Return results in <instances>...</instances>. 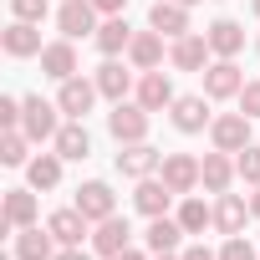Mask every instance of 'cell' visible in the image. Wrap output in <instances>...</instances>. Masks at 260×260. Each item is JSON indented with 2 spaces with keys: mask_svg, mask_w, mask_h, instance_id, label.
I'll return each mask as SVG.
<instances>
[{
  "mask_svg": "<svg viewBox=\"0 0 260 260\" xmlns=\"http://www.w3.org/2000/svg\"><path fill=\"white\" fill-rule=\"evenodd\" d=\"M148 107L143 102H112V112H107V133L117 138V148L122 143H148Z\"/></svg>",
  "mask_w": 260,
  "mask_h": 260,
  "instance_id": "1",
  "label": "cell"
},
{
  "mask_svg": "<svg viewBox=\"0 0 260 260\" xmlns=\"http://www.w3.org/2000/svg\"><path fill=\"white\" fill-rule=\"evenodd\" d=\"M56 102H46V97H21V133L31 138V143H46V138H56L61 133V122H56Z\"/></svg>",
  "mask_w": 260,
  "mask_h": 260,
  "instance_id": "2",
  "label": "cell"
},
{
  "mask_svg": "<svg viewBox=\"0 0 260 260\" xmlns=\"http://www.w3.org/2000/svg\"><path fill=\"white\" fill-rule=\"evenodd\" d=\"M199 77H204V97H209V102H230V97H240V87L250 82V77L235 67V56H219V61H209Z\"/></svg>",
  "mask_w": 260,
  "mask_h": 260,
  "instance_id": "3",
  "label": "cell"
},
{
  "mask_svg": "<svg viewBox=\"0 0 260 260\" xmlns=\"http://www.w3.org/2000/svg\"><path fill=\"white\" fill-rule=\"evenodd\" d=\"M41 219V204H36V189H6V209H0V230L16 235V230H31Z\"/></svg>",
  "mask_w": 260,
  "mask_h": 260,
  "instance_id": "4",
  "label": "cell"
},
{
  "mask_svg": "<svg viewBox=\"0 0 260 260\" xmlns=\"http://www.w3.org/2000/svg\"><path fill=\"white\" fill-rule=\"evenodd\" d=\"M250 122H255V117H245V112H224V117H214V122H209V143H214L219 153H240V148H250Z\"/></svg>",
  "mask_w": 260,
  "mask_h": 260,
  "instance_id": "5",
  "label": "cell"
},
{
  "mask_svg": "<svg viewBox=\"0 0 260 260\" xmlns=\"http://www.w3.org/2000/svg\"><path fill=\"white\" fill-rule=\"evenodd\" d=\"M164 169V153L153 148V143H122V153H117V174L122 179H148V174H158Z\"/></svg>",
  "mask_w": 260,
  "mask_h": 260,
  "instance_id": "6",
  "label": "cell"
},
{
  "mask_svg": "<svg viewBox=\"0 0 260 260\" xmlns=\"http://www.w3.org/2000/svg\"><path fill=\"white\" fill-rule=\"evenodd\" d=\"M56 26H61L67 41L97 36V6H92V0H61V6H56Z\"/></svg>",
  "mask_w": 260,
  "mask_h": 260,
  "instance_id": "7",
  "label": "cell"
},
{
  "mask_svg": "<svg viewBox=\"0 0 260 260\" xmlns=\"http://www.w3.org/2000/svg\"><path fill=\"white\" fill-rule=\"evenodd\" d=\"M97 82H87V77H67L61 87H56V107L67 112V117H87L92 107H97Z\"/></svg>",
  "mask_w": 260,
  "mask_h": 260,
  "instance_id": "8",
  "label": "cell"
},
{
  "mask_svg": "<svg viewBox=\"0 0 260 260\" xmlns=\"http://www.w3.org/2000/svg\"><path fill=\"white\" fill-rule=\"evenodd\" d=\"M158 179H164V184L184 199V194H194V189H199V158H194V153H164Z\"/></svg>",
  "mask_w": 260,
  "mask_h": 260,
  "instance_id": "9",
  "label": "cell"
},
{
  "mask_svg": "<svg viewBox=\"0 0 260 260\" xmlns=\"http://www.w3.org/2000/svg\"><path fill=\"white\" fill-rule=\"evenodd\" d=\"M127 245H133V230H127V219H122V214H107V219L92 230V250H97L102 260H117Z\"/></svg>",
  "mask_w": 260,
  "mask_h": 260,
  "instance_id": "10",
  "label": "cell"
},
{
  "mask_svg": "<svg viewBox=\"0 0 260 260\" xmlns=\"http://www.w3.org/2000/svg\"><path fill=\"white\" fill-rule=\"evenodd\" d=\"M179 194L158 179V174H148V179H138V189H133V209L138 214H148V219H158V214H169V204H174Z\"/></svg>",
  "mask_w": 260,
  "mask_h": 260,
  "instance_id": "11",
  "label": "cell"
},
{
  "mask_svg": "<svg viewBox=\"0 0 260 260\" xmlns=\"http://www.w3.org/2000/svg\"><path fill=\"white\" fill-rule=\"evenodd\" d=\"M169 117H174V127L179 133H204V127L214 122V112H209V97H174V107H169Z\"/></svg>",
  "mask_w": 260,
  "mask_h": 260,
  "instance_id": "12",
  "label": "cell"
},
{
  "mask_svg": "<svg viewBox=\"0 0 260 260\" xmlns=\"http://www.w3.org/2000/svg\"><path fill=\"white\" fill-rule=\"evenodd\" d=\"M0 46H6V56H16V61L46 51V46H41V26H31V21H11L6 31H0Z\"/></svg>",
  "mask_w": 260,
  "mask_h": 260,
  "instance_id": "13",
  "label": "cell"
},
{
  "mask_svg": "<svg viewBox=\"0 0 260 260\" xmlns=\"http://www.w3.org/2000/svg\"><path fill=\"white\" fill-rule=\"evenodd\" d=\"M209 56H214V51H209V36H194V31H189V36H179V41L169 46L174 72H204V67H209Z\"/></svg>",
  "mask_w": 260,
  "mask_h": 260,
  "instance_id": "14",
  "label": "cell"
},
{
  "mask_svg": "<svg viewBox=\"0 0 260 260\" xmlns=\"http://www.w3.org/2000/svg\"><path fill=\"white\" fill-rule=\"evenodd\" d=\"M133 102H143L148 112L174 107V82H169V72H164V67H158V72H143L138 87H133Z\"/></svg>",
  "mask_w": 260,
  "mask_h": 260,
  "instance_id": "15",
  "label": "cell"
},
{
  "mask_svg": "<svg viewBox=\"0 0 260 260\" xmlns=\"http://www.w3.org/2000/svg\"><path fill=\"white\" fill-rule=\"evenodd\" d=\"M235 179H240V169H235V158H230V153H219V148H214V153H204V158H199V184H204L209 194H230V184H235Z\"/></svg>",
  "mask_w": 260,
  "mask_h": 260,
  "instance_id": "16",
  "label": "cell"
},
{
  "mask_svg": "<svg viewBox=\"0 0 260 260\" xmlns=\"http://www.w3.org/2000/svg\"><path fill=\"white\" fill-rule=\"evenodd\" d=\"M77 209H82L92 224H102L107 214H117V194H112L102 179H87V184L77 189Z\"/></svg>",
  "mask_w": 260,
  "mask_h": 260,
  "instance_id": "17",
  "label": "cell"
},
{
  "mask_svg": "<svg viewBox=\"0 0 260 260\" xmlns=\"http://www.w3.org/2000/svg\"><path fill=\"white\" fill-rule=\"evenodd\" d=\"M51 148L67 158V164H82L87 153H92V133H87V122L82 117H72V122H61V133L51 138Z\"/></svg>",
  "mask_w": 260,
  "mask_h": 260,
  "instance_id": "18",
  "label": "cell"
},
{
  "mask_svg": "<svg viewBox=\"0 0 260 260\" xmlns=\"http://www.w3.org/2000/svg\"><path fill=\"white\" fill-rule=\"evenodd\" d=\"M148 26H153V31H164L169 41H179V36H189V6H179V0H153Z\"/></svg>",
  "mask_w": 260,
  "mask_h": 260,
  "instance_id": "19",
  "label": "cell"
},
{
  "mask_svg": "<svg viewBox=\"0 0 260 260\" xmlns=\"http://www.w3.org/2000/svg\"><path fill=\"white\" fill-rule=\"evenodd\" d=\"M92 82H97V92H102L107 102H127V92H133V72H127L117 56H107V61L97 67V77H92Z\"/></svg>",
  "mask_w": 260,
  "mask_h": 260,
  "instance_id": "20",
  "label": "cell"
},
{
  "mask_svg": "<svg viewBox=\"0 0 260 260\" xmlns=\"http://www.w3.org/2000/svg\"><path fill=\"white\" fill-rule=\"evenodd\" d=\"M127 61L138 72H158L164 67V31H133V46H127Z\"/></svg>",
  "mask_w": 260,
  "mask_h": 260,
  "instance_id": "21",
  "label": "cell"
},
{
  "mask_svg": "<svg viewBox=\"0 0 260 260\" xmlns=\"http://www.w3.org/2000/svg\"><path fill=\"white\" fill-rule=\"evenodd\" d=\"M46 230L56 235V245H82V240L92 235V219H87V214L72 204V209H56V214L46 219Z\"/></svg>",
  "mask_w": 260,
  "mask_h": 260,
  "instance_id": "22",
  "label": "cell"
},
{
  "mask_svg": "<svg viewBox=\"0 0 260 260\" xmlns=\"http://www.w3.org/2000/svg\"><path fill=\"white\" fill-rule=\"evenodd\" d=\"M41 72L51 77V82H67V77H77V46L61 36V41H46V51H41Z\"/></svg>",
  "mask_w": 260,
  "mask_h": 260,
  "instance_id": "23",
  "label": "cell"
},
{
  "mask_svg": "<svg viewBox=\"0 0 260 260\" xmlns=\"http://www.w3.org/2000/svg\"><path fill=\"white\" fill-rule=\"evenodd\" d=\"M16 260H56V235H41V224L16 230Z\"/></svg>",
  "mask_w": 260,
  "mask_h": 260,
  "instance_id": "24",
  "label": "cell"
},
{
  "mask_svg": "<svg viewBox=\"0 0 260 260\" xmlns=\"http://www.w3.org/2000/svg\"><path fill=\"white\" fill-rule=\"evenodd\" d=\"M204 36H209V51H214V56H240V51H245V26H240V21H230V16H224V21H214Z\"/></svg>",
  "mask_w": 260,
  "mask_h": 260,
  "instance_id": "25",
  "label": "cell"
},
{
  "mask_svg": "<svg viewBox=\"0 0 260 260\" xmlns=\"http://www.w3.org/2000/svg\"><path fill=\"white\" fill-rule=\"evenodd\" d=\"M143 240H148V250H153V255H174V250H179V240H184V224H179V219H169V214H158V219H148Z\"/></svg>",
  "mask_w": 260,
  "mask_h": 260,
  "instance_id": "26",
  "label": "cell"
},
{
  "mask_svg": "<svg viewBox=\"0 0 260 260\" xmlns=\"http://www.w3.org/2000/svg\"><path fill=\"white\" fill-rule=\"evenodd\" d=\"M92 41H97V51H102V56H117V51L133 46V26H127L122 16H107V21L97 26V36H92Z\"/></svg>",
  "mask_w": 260,
  "mask_h": 260,
  "instance_id": "27",
  "label": "cell"
},
{
  "mask_svg": "<svg viewBox=\"0 0 260 260\" xmlns=\"http://www.w3.org/2000/svg\"><path fill=\"white\" fill-rule=\"evenodd\" d=\"M245 214H250V204H245L240 194H219V199H214V230H219V235H240V230H245Z\"/></svg>",
  "mask_w": 260,
  "mask_h": 260,
  "instance_id": "28",
  "label": "cell"
},
{
  "mask_svg": "<svg viewBox=\"0 0 260 260\" xmlns=\"http://www.w3.org/2000/svg\"><path fill=\"white\" fill-rule=\"evenodd\" d=\"M61 164H67L61 153H36V158L26 164L31 189H36V194H41V189H56V184H61Z\"/></svg>",
  "mask_w": 260,
  "mask_h": 260,
  "instance_id": "29",
  "label": "cell"
},
{
  "mask_svg": "<svg viewBox=\"0 0 260 260\" xmlns=\"http://www.w3.org/2000/svg\"><path fill=\"white\" fill-rule=\"evenodd\" d=\"M179 224H184V235H204L209 224H214V209L204 204V199H194V194H184L179 199V214H174Z\"/></svg>",
  "mask_w": 260,
  "mask_h": 260,
  "instance_id": "30",
  "label": "cell"
},
{
  "mask_svg": "<svg viewBox=\"0 0 260 260\" xmlns=\"http://www.w3.org/2000/svg\"><path fill=\"white\" fill-rule=\"evenodd\" d=\"M26 148H31V138L21 133V127H6V138H0V164H6V169L31 164V158H26Z\"/></svg>",
  "mask_w": 260,
  "mask_h": 260,
  "instance_id": "31",
  "label": "cell"
},
{
  "mask_svg": "<svg viewBox=\"0 0 260 260\" xmlns=\"http://www.w3.org/2000/svg\"><path fill=\"white\" fill-rule=\"evenodd\" d=\"M235 169H240V179L255 189V184H260V148H255V143H250V148H240V153H235Z\"/></svg>",
  "mask_w": 260,
  "mask_h": 260,
  "instance_id": "32",
  "label": "cell"
},
{
  "mask_svg": "<svg viewBox=\"0 0 260 260\" xmlns=\"http://www.w3.org/2000/svg\"><path fill=\"white\" fill-rule=\"evenodd\" d=\"M46 11H51V0H11V16L16 21H31V26H41Z\"/></svg>",
  "mask_w": 260,
  "mask_h": 260,
  "instance_id": "33",
  "label": "cell"
},
{
  "mask_svg": "<svg viewBox=\"0 0 260 260\" xmlns=\"http://www.w3.org/2000/svg\"><path fill=\"white\" fill-rule=\"evenodd\" d=\"M219 260H255V245H250L245 235H224V245H219Z\"/></svg>",
  "mask_w": 260,
  "mask_h": 260,
  "instance_id": "34",
  "label": "cell"
},
{
  "mask_svg": "<svg viewBox=\"0 0 260 260\" xmlns=\"http://www.w3.org/2000/svg\"><path fill=\"white\" fill-rule=\"evenodd\" d=\"M235 102H240V112H245V117H260V82H245Z\"/></svg>",
  "mask_w": 260,
  "mask_h": 260,
  "instance_id": "35",
  "label": "cell"
},
{
  "mask_svg": "<svg viewBox=\"0 0 260 260\" xmlns=\"http://www.w3.org/2000/svg\"><path fill=\"white\" fill-rule=\"evenodd\" d=\"M0 127H21V97H0Z\"/></svg>",
  "mask_w": 260,
  "mask_h": 260,
  "instance_id": "36",
  "label": "cell"
},
{
  "mask_svg": "<svg viewBox=\"0 0 260 260\" xmlns=\"http://www.w3.org/2000/svg\"><path fill=\"white\" fill-rule=\"evenodd\" d=\"M179 260H219V250H209V245H189Z\"/></svg>",
  "mask_w": 260,
  "mask_h": 260,
  "instance_id": "37",
  "label": "cell"
},
{
  "mask_svg": "<svg viewBox=\"0 0 260 260\" xmlns=\"http://www.w3.org/2000/svg\"><path fill=\"white\" fill-rule=\"evenodd\" d=\"M92 6H97V16H122L127 0H92Z\"/></svg>",
  "mask_w": 260,
  "mask_h": 260,
  "instance_id": "38",
  "label": "cell"
},
{
  "mask_svg": "<svg viewBox=\"0 0 260 260\" xmlns=\"http://www.w3.org/2000/svg\"><path fill=\"white\" fill-rule=\"evenodd\" d=\"M56 260H92V255H87L82 245H61V250H56Z\"/></svg>",
  "mask_w": 260,
  "mask_h": 260,
  "instance_id": "39",
  "label": "cell"
},
{
  "mask_svg": "<svg viewBox=\"0 0 260 260\" xmlns=\"http://www.w3.org/2000/svg\"><path fill=\"white\" fill-rule=\"evenodd\" d=\"M117 260H148V255H143V250H133V245H127V250H122Z\"/></svg>",
  "mask_w": 260,
  "mask_h": 260,
  "instance_id": "40",
  "label": "cell"
},
{
  "mask_svg": "<svg viewBox=\"0 0 260 260\" xmlns=\"http://www.w3.org/2000/svg\"><path fill=\"white\" fill-rule=\"evenodd\" d=\"M250 214L260 219V184H255V194H250Z\"/></svg>",
  "mask_w": 260,
  "mask_h": 260,
  "instance_id": "41",
  "label": "cell"
},
{
  "mask_svg": "<svg viewBox=\"0 0 260 260\" xmlns=\"http://www.w3.org/2000/svg\"><path fill=\"white\" fill-rule=\"evenodd\" d=\"M250 11H255V16H260V0H250Z\"/></svg>",
  "mask_w": 260,
  "mask_h": 260,
  "instance_id": "42",
  "label": "cell"
},
{
  "mask_svg": "<svg viewBox=\"0 0 260 260\" xmlns=\"http://www.w3.org/2000/svg\"><path fill=\"white\" fill-rule=\"evenodd\" d=\"M153 260H179V255H153Z\"/></svg>",
  "mask_w": 260,
  "mask_h": 260,
  "instance_id": "43",
  "label": "cell"
},
{
  "mask_svg": "<svg viewBox=\"0 0 260 260\" xmlns=\"http://www.w3.org/2000/svg\"><path fill=\"white\" fill-rule=\"evenodd\" d=\"M179 6H199V0H179Z\"/></svg>",
  "mask_w": 260,
  "mask_h": 260,
  "instance_id": "44",
  "label": "cell"
},
{
  "mask_svg": "<svg viewBox=\"0 0 260 260\" xmlns=\"http://www.w3.org/2000/svg\"><path fill=\"white\" fill-rule=\"evenodd\" d=\"M255 51H260V41H255Z\"/></svg>",
  "mask_w": 260,
  "mask_h": 260,
  "instance_id": "45",
  "label": "cell"
}]
</instances>
